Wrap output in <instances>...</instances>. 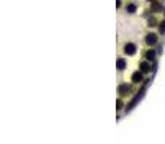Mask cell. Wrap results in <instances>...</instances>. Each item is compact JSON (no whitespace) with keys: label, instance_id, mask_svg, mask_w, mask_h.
Here are the masks:
<instances>
[{"label":"cell","instance_id":"6","mask_svg":"<svg viewBox=\"0 0 165 144\" xmlns=\"http://www.w3.org/2000/svg\"><path fill=\"white\" fill-rule=\"evenodd\" d=\"M154 56H155V52H154V51H149V52L146 54V58H148L149 61H151V59H154Z\"/></svg>","mask_w":165,"mask_h":144},{"label":"cell","instance_id":"8","mask_svg":"<svg viewBox=\"0 0 165 144\" xmlns=\"http://www.w3.org/2000/svg\"><path fill=\"white\" fill-rule=\"evenodd\" d=\"M117 66H119V69H123V68H125V61L120 59L119 62H117Z\"/></svg>","mask_w":165,"mask_h":144},{"label":"cell","instance_id":"3","mask_svg":"<svg viewBox=\"0 0 165 144\" xmlns=\"http://www.w3.org/2000/svg\"><path fill=\"white\" fill-rule=\"evenodd\" d=\"M132 79H133V82H140V81H142V75H140L139 72H136V74H133Z\"/></svg>","mask_w":165,"mask_h":144},{"label":"cell","instance_id":"1","mask_svg":"<svg viewBox=\"0 0 165 144\" xmlns=\"http://www.w3.org/2000/svg\"><path fill=\"white\" fill-rule=\"evenodd\" d=\"M125 52H126V54H129V55H133V54L136 52V48H135V45H133V43L126 45V48H125Z\"/></svg>","mask_w":165,"mask_h":144},{"label":"cell","instance_id":"4","mask_svg":"<svg viewBox=\"0 0 165 144\" xmlns=\"http://www.w3.org/2000/svg\"><path fill=\"white\" fill-rule=\"evenodd\" d=\"M119 91H120V94H128V91H129V87H128V85H122V87L119 88Z\"/></svg>","mask_w":165,"mask_h":144},{"label":"cell","instance_id":"5","mask_svg":"<svg viewBox=\"0 0 165 144\" xmlns=\"http://www.w3.org/2000/svg\"><path fill=\"white\" fill-rule=\"evenodd\" d=\"M126 9H128V12H129V13H133V12L136 10V6H133V5H129Z\"/></svg>","mask_w":165,"mask_h":144},{"label":"cell","instance_id":"7","mask_svg":"<svg viewBox=\"0 0 165 144\" xmlns=\"http://www.w3.org/2000/svg\"><path fill=\"white\" fill-rule=\"evenodd\" d=\"M140 68H142L144 72H148V71H149V65H148V63H142V65H140Z\"/></svg>","mask_w":165,"mask_h":144},{"label":"cell","instance_id":"2","mask_svg":"<svg viewBox=\"0 0 165 144\" xmlns=\"http://www.w3.org/2000/svg\"><path fill=\"white\" fill-rule=\"evenodd\" d=\"M155 42H156V35H154V33L148 35V38H146V43H148V45H154Z\"/></svg>","mask_w":165,"mask_h":144}]
</instances>
